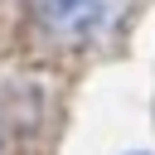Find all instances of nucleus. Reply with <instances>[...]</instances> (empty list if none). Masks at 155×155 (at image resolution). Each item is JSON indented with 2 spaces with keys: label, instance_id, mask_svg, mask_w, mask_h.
<instances>
[{
  "label": "nucleus",
  "instance_id": "f257e3e1",
  "mask_svg": "<svg viewBox=\"0 0 155 155\" xmlns=\"http://www.w3.org/2000/svg\"><path fill=\"white\" fill-rule=\"evenodd\" d=\"M131 0H34V19L63 44H92L121 24Z\"/></svg>",
  "mask_w": 155,
  "mask_h": 155
},
{
  "label": "nucleus",
  "instance_id": "f03ea898",
  "mask_svg": "<svg viewBox=\"0 0 155 155\" xmlns=\"http://www.w3.org/2000/svg\"><path fill=\"white\" fill-rule=\"evenodd\" d=\"M131 155H140V150H131Z\"/></svg>",
  "mask_w": 155,
  "mask_h": 155
}]
</instances>
